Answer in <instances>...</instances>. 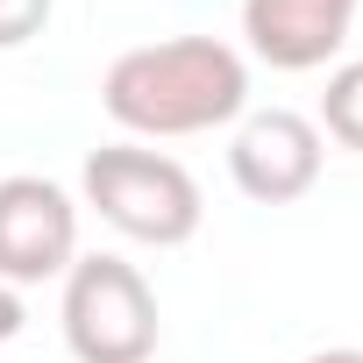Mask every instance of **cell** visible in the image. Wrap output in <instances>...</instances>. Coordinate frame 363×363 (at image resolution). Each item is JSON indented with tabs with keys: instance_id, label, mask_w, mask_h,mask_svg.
<instances>
[{
	"instance_id": "6da1fadb",
	"label": "cell",
	"mask_w": 363,
	"mask_h": 363,
	"mask_svg": "<svg viewBox=\"0 0 363 363\" xmlns=\"http://www.w3.org/2000/svg\"><path fill=\"white\" fill-rule=\"evenodd\" d=\"M100 107L135 135H200L250 107V65L221 36H164L107 65Z\"/></svg>"
},
{
	"instance_id": "7a4b0ae2",
	"label": "cell",
	"mask_w": 363,
	"mask_h": 363,
	"mask_svg": "<svg viewBox=\"0 0 363 363\" xmlns=\"http://www.w3.org/2000/svg\"><path fill=\"white\" fill-rule=\"evenodd\" d=\"M86 207H100L107 228H121L128 242H150V250L193 242L200 214H207L193 171L164 150H135V143H107L86 157Z\"/></svg>"
},
{
	"instance_id": "3957f363",
	"label": "cell",
	"mask_w": 363,
	"mask_h": 363,
	"mask_svg": "<svg viewBox=\"0 0 363 363\" xmlns=\"http://www.w3.org/2000/svg\"><path fill=\"white\" fill-rule=\"evenodd\" d=\"M65 342L79 363H150L157 292L121 257H79L65 271Z\"/></svg>"
},
{
	"instance_id": "277c9868",
	"label": "cell",
	"mask_w": 363,
	"mask_h": 363,
	"mask_svg": "<svg viewBox=\"0 0 363 363\" xmlns=\"http://www.w3.org/2000/svg\"><path fill=\"white\" fill-rule=\"evenodd\" d=\"M79 264V207L36 171L0 178V285H43Z\"/></svg>"
},
{
	"instance_id": "5b68a950",
	"label": "cell",
	"mask_w": 363,
	"mask_h": 363,
	"mask_svg": "<svg viewBox=\"0 0 363 363\" xmlns=\"http://www.w3.org/2000/svg\"><path fill=\"white\" fill-rule=\"evenodd\" d=\"M228 171H235V186L257 207H292L320 178V128L306 114H292V107H264V114H250L235 128Z\"/></svg>"
},
{
	"instance_id": "8992f818",
	"label": "cell",
	"mask_w": 363,
	"mask_h": 363,
	"mask_svg": "<svg viewBox=\"0 0 363 363\" xmlns=\"http://www.w3.org/2000/svg\"><path fill=\"white\" fill-rule=\"evenodd\" d=\"M363 0H242V36L271 72H320L356 22Z\"/></svg>"
},
{
	"instance_id": "52a82bcc",
	"label": "cell",
	"mask_w": 363,
	"mask_h": 363,
	"mask_svg": "<svg viewBox=\"0 0 363 363\" xmlns=\"http://www.w3.org/2000/svg\"><path fill=\"white\" fill-rule=\"evenodd\" d=\"M313 128H328L342 150H363V57H349V65L328 72V93H320V121Z\"/></svg>"
},
{
	"instance_id": "ba28073f",
	"label": "cell",
	"mask_w": 363,
	"mask_h": 363,
	"mask_svg": "<svg viewBox=\"0 0 363 363\" xmlns=\"http://www.w3.org/2000/svg\"><path fill=\"white\" fill-rule=\"evenodd\" d=\"M57 0H0V50H22L29 36H43Z\"/></svg>"
},
{
	"instance_id": "9c48e42d",
	"label": "cell",
	"mask_w": 363,
	"mask_h": 363,
	"mask_svg": "<svg viewBox=\"0 0 363 363\" xmlns=\"http://www.w3.org/2000/svg\"><path fill=\"white\" fill-rule=\"evenodd\" d=\"M22 320H29V313H22L15 285H0V342H15V335H22Z\"/></svg>"
},
{
	"instance_id": "30bf717a",
	"label": "cell",
	"mask_w": 363,
	"mask_h": 363,
	"mask_svg": "<svg viewBox=\"0 0 363 363\" xmlns=\"http://www.w3.org/2000/svg\"><path fill=\"white\" fill-rule=\"evenodd\" d=\"M306 363H363V349H313Z\"/></svg>"
}]
</instances>
